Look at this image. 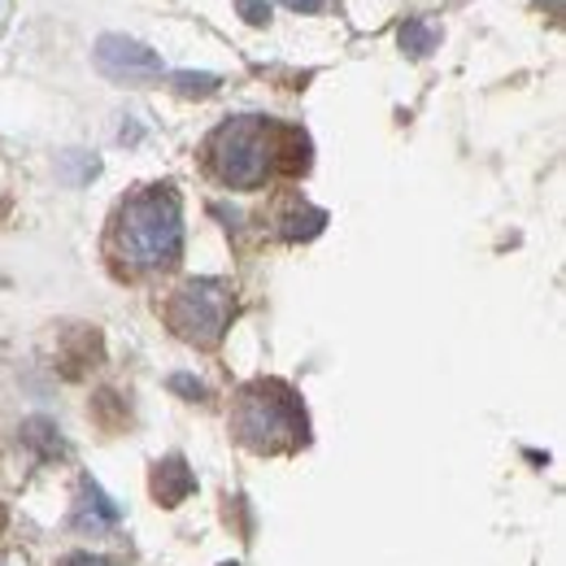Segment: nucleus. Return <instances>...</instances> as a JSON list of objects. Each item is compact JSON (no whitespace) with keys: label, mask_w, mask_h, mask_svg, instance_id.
Returning a JSON list of instances; mask_svg holds the SVG:
<instances>
[{"label":"nucleus","mask_w":566,"mask_h":566,"mask_svg":"<svg viewBox=\"0 0 566 566\" xmlns=\"http://www.w3.org/2000/svg\"><path fill=\"white\" fill-rule=\"evenodd\" d=\"M275 170L280 175H305L310 170V136L301 127L280 123V132H275Z\"/></svg>","instance_id":"7"},{"label":"nucleus","mask_w":566,"mask_h":566,"mask_svg":"<svg viewBox=\"0 0 566 566\" xmlns=\"http://www.w3.org/2000/svg\"><path fill=\"white\" fill-rule=\"evenodd\" d=\"M431 44H436V31L427 27L423 18H410V22L401 27V49H406L410 57H427Z\"/></svg>","instance_id":"9"},{"label":"nucleus","mask_w":566,"mask_h":566,"mask_svg":"<svg viewBox=\"0 0 566 566\" xmlns=\"http://www.w3.org/2000/svg\"><path fill=\"white\" fill-rule=\"evenodd\" d=\"M275 132L280 123L244 114V118H227L210 140H206V161H210L213 179L227 188H262L275 175Z\"/></svg>","instance_id":"3"},{"label":"nucleus","mask_w":566,"mask_h":566,"mask_svg":"<svg viewBox=\"0 0 566 566\" xmlns=\"http://www.w3.org/2000/svg\"><path fill=\"white\" fill-rule=\"evenodd\" d=\"M192 493H197V475L188 471L184 458H166V462L153 467V496L161 505H179V501H188Z\"/></svg>","instance_id":"6"},{"label":"nucleus","mask_w":566,"mask_h":566,"mask_svg":"<svg viewBox=\"0 0 566 566\" xmlns=\"http://www.w3.org/2000/svg\"><path fill=\"white\" fill-rule=\"evenodd\" d=\"M109 253L118 266L148 275L170 271L184 253V206L170 184H148L132 192L109 222Z\"/></svg>","instance_id":"1"},{"label":"nucleus","mask_w":566,"mask_h":566,"mask_svg":"<svg viewBox=\"0 0 566 566\" xmlns=\"http://www.w3.org/2000/svg\"><path fill=\"white\" fill-rule=\"evenodd\" d=\"M96 66L105 74H114V78H127V83H136V78H157V74L166 71L161 57H157L148 44L127 40V35H105V40L96 44Z\"/></svg>","instance_id":"5"},{"label":"nucleus","mask_w":566,"mask_h":566,"mask_svg":"<svg viewBox=\"0 0 566 566\" xmlns=\"http://www.w3.org/2000/svg\"><path fill=\"white\" fill-rule=\"evenodd\" d=\"M235 314V296L231 287L218 280H188L184 287H175V296L166 301V323L179 340L197 345V349H213Z\"/></svg>","instance_id":"4"},{"label":"nucleus","mask_w":566,"mask_h":566,"mask_svg":"<svg viewBox=\"0 0 566 566\" xmlns=\"http://www.w3.org/2000/svg\"><path fill=\"white\" fill-rule=\"evenodd\" d=\"M231 436L249 453H292L310 440L305 401L283 379H253L231 401Z\"/></svg>","instance_id":"2"},{"label":"nucleus","mask_w":566,"mask_h":566,"mask_svg":"<svg viewBox=\"0 0 566 566\" xmlns=\"http://www.w3.org/2000/svg\"><path fill=\"white\" fill-rule=\"evenodd\" d=\"M62 566H114L109 558H96V554H71Z\"/></svg>","instance_id":"12"},{"label":"nucleus","mask_w":566,"mask_h":566,"mask_svg":"<svg viewBox=\"0 0 566 566\" xmlns=\"http://www.w3.org/2000/svg\"><path fill=\"white\" fill-rule=\"evenodd\" d=\"M323 222H327V213L323 210H310V206H301V213L292 210L287 218H283V235L287 240H310V235H318L323 231Z\"/></svg>","instance_id":"8"},{"label":"nucleus","mask_w":566,"mask_h":566,"mask_svg":"<svg viewBox=\"0 0 566 566\" xmlns=\"http://www.w3.org/2000/svg\"><path fill=\"white\" fill-rule=\"evenodd\" d=\"M175 83H179L188 96H210L213 87H218V78H213V74H175Z\"/></svg>","instance_id":"10"},{"label":"nucleus","mask_w":566,"mask_h":566,"mask_svg":"<svg viewBox=\"0 0 566 566\" xmlns=\"http://www.w3.org/2000/svg\"><path fill=\"white\" fill-rule=\"evenodd\" d=\"M235 4H240L244 22H253V27H266L271 22V4L266 0H235Z\"/></svg>","instance_id":"11"},{"label":"nucleus","mask_w":566,"mask_h":566,"mask_svg":"<svg viewBox=\"0 0 566 566\" xmlns=\"http://www.w3.org/2000/svg\"><path fill=\"white\" fill-rule=\"evenodd\" d=\"M283 4H292V9H301V13H314V9H323V0H283Z\"/></svg>","instance_id":"13"}]
</instances>
